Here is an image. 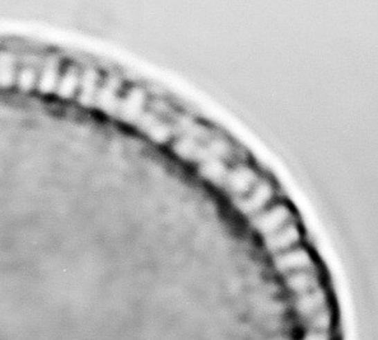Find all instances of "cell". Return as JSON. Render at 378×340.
<instances>
[{"label":"cell","mask_w":378,"mask_h":340,"mask_svg":"<svg viewBox=\"0 0 378 340\" xmlns=\"http://www.w3.org/2000/svg\"><path fill=\"white\" fill-rule=\"evenodd\" d=\"M303 340H331L329 332H317V330H307Z\"/></svg>","instance_id":"obj_6"},{"label":"cell","mask_w":378,"mask_h":340,"mask_svg":"<svg viewBox=\"0 0 378 340\" xmlns=\"http://www.w3.org/2000/svg\"><path fill=\"white\" fill-rule=\"evenodd\" d=\"M291 212L285 207H278L261 216L256 221V226L264 235L270 236L271 234L283 229L284 226L291 224Z\"/></svg>","instance_id":"obj_3"},{"label":"cell","mask_w":378,"mask_h":340,"mask_svg":"<svg viewBox=\"0 0 378 340\" xmlns=\"http://www.w3.org/2000/svg\"><path fill=\"white\" fill-rule=\"evenodd\" d=\"M276 267L289 276L297 272L314 271V262L306 250H291L276 259Z\"/></svg>","instance_id":"obj_2"},{"label":"cell","mask_w":378,"mask_h":340,"mask_svg":"<svg viewBox=\"0 0 378 340\" xmlns=\"http://www.w3.org/2000/svg\"><path fill=\"white\" fill-rule=\"evenodd\" d=\"M287 283L296 296L307 294L318 288V281L316 278L315 272L305 271L291 273L287 276Z\"/></svg>","instance_id":"obj_5"},{"label":"cell","mask_w":378,"mask_h":340,"mask_svg":"<svg viewBox=\"0 0 378 340\" xmlns=\"http://www.w3.org/2000/svg\"><path fill=\"white\" fill-rule=\"evenodd\" d=\"M323 309H326V294L320 287L307 294L296 296V311L305 323Z\"/></svg>","instance_id":"obj_1"},{"label":"cell","mask_w":378,"mask_h":340,"mask_svg":"<svg viewBox=\"0 0 378 340\" xmlns=\"http://www.w3.org/2000/svg\"><path fill=\"white\" fill-rule=\"evenodd\" d=\"M300 239V232L297 226L291 221V224L284 226L283 229L271 234L268 236V247L271 250H284L287 247H291Z\"/></svg>","instance_id":"obj_4"}]
</instances>
